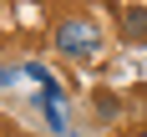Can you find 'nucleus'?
<instances>
[{"label": "nucleus", "mask_w": 147, "mask_h": 137, "mask_svg": "<svg viewBox=\"0 0 147 137\" xmlns=\"http://www.w3.org/2000/svg\"><path fill=\"white\" fill-rule=\"evenodd\" d=\"M10 81H15V71H10V66H0V86H10Z\"/></svg>", "instance_id": "5"}, {"label": "nucleus", "mask_w": 147, "mask_h": 137, "mask_svg": "<svg viewBox=\"0 0 147 137\" xmlns=\"http://www.w3.org/2000/svg\"><path fill=\"white\" fill-rule=\"evenodd\" d=\"M122 30H127L132 41H147V10L142 5H127V10H122Z\"/></svg>", "instance_id": "2"}, {"label": "nucleus", "mask_w": 147, "mask_h": 137, "mask_svg": "<svg viewBox=\"0 0 147 137\" xmlns=\"http://www.w3.org/2000/svg\"><path fill=\"white\" fill-rule=\"evenodd\" d=\"M117 112H122V102H117V97H112V91H96V117H102V122H112Z\"/></svg>", "instance_id": "4"}, {"label": "nucleus", "mask_w": 147, "mask_h": 137, "mask_svg": "<svg viewBox=\"0 0 147 137\" xmlns=\"http://www.w3.org/2000/svg\"><path fill=\"white\" fill-rule=\"evenodd\" d=\"M137 137H147V132H137Z\"/></svg>", "instance_id": "6"}, {"label": "nucleus", "mask_w": 147, "mask_h": 137, "mask_svg": "<svg viewBox=\"0 0 147 137\" xmlns=\"http://www.w3.org/2000/svg\"><path fill=\"white\" fill-rule=\"evenodd\" d=\"M96 46H102V36H96V26L91 20H76V15H66L56 26V51L66 61H86V56H96Z\"/></svg>", "instance_id": "1"}, {"label": "nucleus", "mask_w": 147, "mask_h": 137, "mask_svg": "<svg viewBox=\"0 0 147 137\" xmlns=\"http://www.w3.org/2000/svg\"><path fill=\"white\" fill-rule=\"evenodd\" d=\"M41 112H46V122H51V132H66V127H71L66 112H61V97H51V91H41Z\"/></svg>", "instance_id": "3"}]
</instances>
